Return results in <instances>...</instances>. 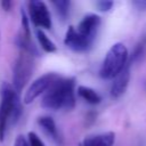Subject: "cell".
<instances>
[{"label": "cell", "mask_w": 146, "mask_h": 146, "mask_svg": "<svg viewBox=\"0 0 146 146\" xmlns=\"http://www.w3.org/2000/svg\"><path fill=\"white\" fill-rule=\"evenodd\" d=\"M75 80L58 76L44 91L41 106L47 110H71L75 105Z\"/></svg>", "instance_id": "1"}, {"label": "cell", "mask_w": 146, "mask_h": 146, "mask_svg": "<svg viewBox=\"0 0 146 146\" xmlns=\"http://www.w3.org/2000/svg\"><path fill=\"white\" fill-rule=\"evenodd\" d=\"M0 141L5 139L8 125L15 124L22 114L19 94L14 87L3 82L0 87Z\"/></svg>", "instance_id": "2"}, {"label": "cell", "mask_w": 146, "mask_h": 146, "mask_svg": "<svg viewBox=\"0 0 146 146\" xmlns=\"http://www.w3.org/2000/svg\"><path fill=\"white\" fill-rule=\"evenodd\" d=\"M129 59V54L127 47L121 43H114L105 55V58L99 68L100 78L105 80L114 79L127 65Z\"/></svg>", "instance_id": "3"}, {"label": "cell", "mask_w": 146, "mask_h": 146, "mask_svg": "<svg viewBox=\"0 0 146 146\" xmlns=\"http://www.w3.org/2000/svg\"><path fill=\"white\" fill-rule=\"evenodd\" d=\"M34 56L32 52L19 49V54L15 60L13 67V87L19 94L24 86L29 82L33 67H34Z\"/></svg>", "instance_id": "4"}, {"label": "cell", "mask_w": 146, "mask_h": 146, "mask_svg": "<svg viewBox=\"0 0 146 146\" xmlns=\"http://www.w3.org/2000/svg\"><path fill=\"white\" fill-rule=\"evenodd\" d=\"M27 6L30 19L32 21L33 25L39 27V30H49L51 27V17L46 3L40 0H31L29 1Z\"/></svg>", "instance_id": "5"}, {"label": "cell", "mask_w": 146, "mask_h": 146, "mask_svg": "<svg viewBox=\"0 0 146 146\" xmlns=\"http://www.w3.org/2000/svg\"><path fill=\"white\" fill-rule=\"evenodd\" d=\"M99 26H100V17L96 14H87L80 21L78 26L76 27L74 26V29L82 39H84L87 42L92 44L96 39Z\"/></svg>", "instance_id": "6"}, {"label": "cell", "mask_w": 146, "mask_h": 146, "mask_svg": "<svg viewBox=\"0 0 146 146\" xmlns=\"http://www.w3.org/2000/svg\"><path fill=\"white\" fill-rule=\"evenodd\" d=\"M59 75L56 73H46L41 76H39L36 80H34L31 86L27 88L24 95V103L31 104L33 100H35L40 95H43L44 91L50 87V84L58 78Z\"/></svg>", "instance_id": "7"}, {"label": "cell", "mask_w": 146, "mask_h": 146, "mask_svg": "<svg viewBox=\"0 0 146 146\" xmlns=\"http://www.w3.org/2000/svg\"><path fill=\"white\" fill-rule=\"evenodd\" d=\"M130 66L131 65L127 63L123 70L113 79V82L111 86V96L113 98H119L125 92L130 81Z\"/></svg>", "instance_id": "8"}, {"label": "cell", "mask_w": 146, "mask_h": 146, "mask_svg": "<svg viewBox=\"0 0 146 146\" xmlns=\"http://www.w3.org/2000/svg\"><path fill=\"white\" fill-rule=\"evenodd\" d=\"M64 43L67 48H70L73 51H76V52H84V51L89 50V48L91 47V44L89 42H87L84 39H82L76 33L74 26H70L67 29L65 38H64Z\"/></svg>", "instance_id": "9"}, {"label": "cell", "mask_w": 146, "mask_h": 146, "mask_svg": "<svg viewBox=\"0 0 146 146\" xmlns=\"http://www.w3.org/2000/svg\"><path fill=\"white\" fill-rule=\"evenodd\" d=\"M115 140V133L112 131L103 132L86 137L80 146H113Z\"/></svg>", "instance_id": "10"}, {"label": "cell", "mask_w": 146, "mask_h": 146, "mask_svg": "<svg viewBox=\"0 0 146 146\" xmlns=\"http://www.w3.org/2000/svg\"><path fill=\"white\" fill-rule=\"evenodd\" d=\"M38 123L49 137H51L56 141H59V135H58L57 127H56V123L52 120V117H50V116H41V117L38 119Z\"/></svg>", "instance_id": "11"}, {"label": "cell", "mask_w": 146, "mask_h": 146, "mask_svg": "<svg viewBox=\"0 0 146 146\" xmlns=\"http://www.w3.org/2000/svg\"><path fill=\"white\" fill-rule=\"evenodd\" d=\"M78 95L88 104L91 105H97L100 103L102 97L99 96V94L94 90L92 88L86 87V86H79L78 87Z\"/></svg>", "instance_id": "12"}, {"label": "cell", "mask_w": 146, "mask_h": 146, "mask_svg": "<svg viewBox=\"0 0 146 146\" xmlns=\"http://www.w3.org/2000/svg\"><path fill=\"white\" fill-rule=\"evenodd\" d=\"M36 38H38V41H39L41 48L46 52H54V51H56V49H57L56 44L47 36V34L42 30H39V29L36 30Z\"/></svg>", "instance_id": "13"}, {"label": "cell", "mask_w": 146, "mask_h": 146, "mask_svg": "<svg viewBox=\"0 0 146 146\" xmlns=\"http://www.w3.org/2000/svg\"><path fill=\"white\" fill-rule=\"evenodd\" d=\"M52 5L55 6L57 14H58L63 19H65V18L67 17V15H68L71 2L67 1V0H58V1H52Z\"/></svg>", "instance_id": "14"}, {"label": "cell", "mask_w": 146, "mask_h": 146, "mask_svg": "<svg viewBox=\"0 0 146 146\" xmlns=\"http://www.w3.org/2000/svg\"><path fill=\"white\" fill-rule=\"evenodd\" d=\"M21 22H22V27H23V34L26 35V36H31V32H30V25H29V18H27V15L26 13L23 10H21Z\"/></svg>", "instance_id": "15"}, {"label": "cell", "mask_w": 146, "mask_h": 146, "mask_svg": "<svg viewBox=\"0 0 146 146\" xmlns=\"http://www.w3.org/2000/svg\"><path fill=\"white\" fill-rule=\"evenodd\" d=\"M27 141H29L30 146H44L43 141L39 138V136L32 131L29 132V135H27Z\"/></svg>", "instance_id": "16"}, {"label": "cell", "mask_w": 146, "mask_h": 146, "mask_svg": "<svg viewBox=\"0 0 146 146\" xmlns=\"http://www.w3.org/2000/svg\"><path fill=\"white\" fill-rule=\"evenodd\" d=\"M113 5H114V2L110 1V0H100V1L96 2V6L100 11H108L113 7Z\"/></svg>", "instance_id": "17"}, {"label": "cell", "mask_w": 146, "mask_h": 146, "mask_svg": "<svg viewBox=\"0 0 146 146\" xmlns=\"http://www.w3.org/2000/svg\"><path fill=\"white\" fill-rule=\"evenodd\" d=\"M14 146H30V145H29L27 139H26L24 136L19 135V136H17V138L15 139Z\"/></svg>", "instance_id": "18"}, {"label": "cell", "mask_w": 146, "mask_h": 146, "mask_svg": "<svg viewBox=\"0 0 146 146\" xmlns=\"http://www.w3.org/2000/svg\"><path fill=\"white\" fill-rule=\"evenodd\" d=\"M132 5L140 10L146 9V0H136V1H132Z\"/></svg>", "instance_id": "19"}, {"label": "cell", "mask_w": 146, "mask_h": 146, "mask_svg": "<svg viewBox=\"0 0 146 146\" xmlns=\"http://www.w3.org/2000/svg\"><path fill=\"white\" fill-rule=\"evenodd\" d=\"M0 5H1V7H2V9L3 10H10L11 9V6H13V2L11 1H7V0H3V1H1L0 2Z\"/></svg>", "instance_id": "20"}, {"label": "cell", "mask_w": 146, "mask_h": 146, "mask_svg": "<svg viewBox=\"0 0 146 146\" xmlns=\"http://www.w3.org/2000/svg\"><path fill=\"white\" fill-rule=\"evenodd\" d=\"M145 88H146V82H145Z\"/></svg>", "instance_id": "21"}]
</instances>
